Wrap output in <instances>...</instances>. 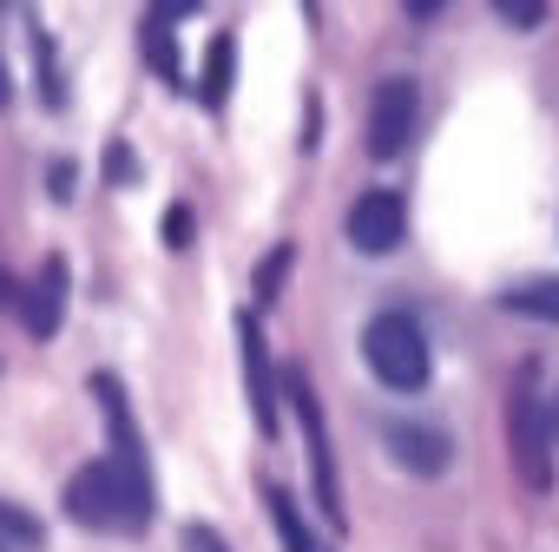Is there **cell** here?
Returning <instances> with one entry per match:
<instances>
[{
  "label": "cell",
  "instance_id": "cell-21",
  "mask_svg": "<svg viewBox=\"0 0 559 552\" xmlns=\"http://www.w3.org/2000/svg\"><path fill=\"white\" fill-rule=\"evenodd\" d=\"M552 421H559V401H552Z\"/></svg>",
  "mask_w": 559,
  "mask_h": 552
},
{
  "label": "cell",
  "instance_id": "cell-14",
  "mask_svg": "<svg viewBox=\"0 0 559 552\" xmlns=\"http://www.w3.org/2000/svg\"><path fill=\"white\" fill-rule=\"evenodd\" d=\"M493 14H500L507 27H520V34H533V27L546 21V0H493Z\"/></svg>",
  "mask_w": 559,
  "mask_h": 552
},
{
  "label": "cell",
  "instance_id": "cell-18",
  "mask_svg": "<svg viewBox=\"0 0 559 552\" xmlns=\"http://www.w3.org/2000/svg\"><path fill=\"white\" fill-rule=\"evenodd\" d=\"M14 297H21V290H14V276H8V269H0V310H8Z\"/></svg>",
  "mask_w": 559,
  "mask_h": 552
},
{
  "label": "cell",
  "instance_id": "cell-9",
  "mask_svg": "<svg viewBox=\"0 0 559 552\" xmlns=\"http://www.w3.org/2000/svg\"><path fill=\"white\" fill-rule=\"evenodd\" d=\"M237 343H243V388H250V415L263 434H276V388H270V356H263V329L257 316L237 323Z\"/></svg>",
  "mask_w": 559,
  "mask_h": 552
},
{
  "label": "cell",
  "instance_id": "cell-16",
  "mask_svg": "<svg viewBox=\"0 0 559 552\" xmlns=\"http://www.w3.org/2000/svg\"><path fill=\"white\" fill-rule=\"evenodd\" d=\"M165 237H171V250H185V237H191V217H185V211H171V217H165Z\"/></svg>",
  "mask_w": 559,
  "mask_h": 552
},
{
  "label": "cell",
  "instance_id": "cell-4",
  "mask_svg": "<svg viewBox=\"0 0 559 552\" xmlns=\"http://www.w3.org/2000/svg\"><path fill=\"white\" fill-rule=\"evenodd\" d=\"M507 434H513V467L533 493L552 487V454H546V401H533V388L520 382L507 401Z\"/></svg>",
  "mask_w": 559,
  "mask_h": 552
},
{
  "label": "cell",
  "instance_id": "cell-12",
  "mask_svg": "<svg viewBox=\"0 0 559 552\" xmlns=\"http://www.w3.org/2000/svg\"><path fill=\"white\" fill-rule=\"evenodd\" d=\"M230 73H237V47H230V34H217L211 53H204V106L211 112L230 99Z\"/></svg>",
  "mask_w": 559,
  "mask_h": 552
},
{
  "label": "cell",
  "instance_id": "cell-19",
  "mask_svg": "<svg viewBox=\"0 0 559 552\" xmlns=\"http://www.w3.org/2000/svg\"><path fill=\"white\" fill-rule=\"evenodd\" d=\"M14 99V80H8V60H0V106H8Z\"/></svg>",
  "mask_w": 559,
  "mask_h": 552
},
{
  "label": "cell",
  "instance_id": "cell-8",
  "mask_svg": "<svg viewBox=\"0 0 559 552\" xmlns=\"http://www.w3.org/2000/svg\"><path fill=\"white\" fill-rule=\"evenodd\" d=\"M382 441H389V454L408 467V473H421V480H435V473H448V434L441 428H428V421H389L382 428Z\"/></svg>",
  "mask_w": 559,
  "mask_h": 552
},
{
  "label": "cell",
  "instance_id": "cell-15",
  "mask_svg": "<svg viewBox=\"0 0 559 552\" xmlns=\"http://www.w3.org/2000/svg\"><path fill=\"white\" fill-rule=\"evenodd\" d=\"M185 552H230L211 526H185Z\"/></svg>",
  "mask_w": 559,
  "mask_h": 552
},
{
  "label": "cell",
  "instance_id": "cell-10",
  "mask_svg": "<svg viewBox=\"0 0 559 552\" xmlns=\"http://www.w3.org/2000/svg\"><path fill=\"white\" fill-rule=\"evenodd\" d=\"M513 316H533V323H559V276H539V284H513L500 297Z\"/></svg>",
  "mask_w": 559,
  "mask_h": 552
},
{
  "label": "cell",
  "instance_id": "cell-7",
  "mask_svg": "<svg viewBox=\"0 0 559 552\" xmlns=\"http://www.w3.org/2000/svg\"><path fill=\"white\" fill-rule=\"evenodd\" d=\"M67 290H73V276H67V263L60 256H47L40 263V276L21 290V323H27V336H60V323H67Z\"/></svg>",
  "mask_w": 559,
  "mask_h": 552
},
{
  "label": "cell",
  "instance_id": "cell-6",
  "mask_svg": "<svg viewBox=\"0 0 559 552\" xmlns=\"http://www.w3.org/2000/svg\"><path fill=\"white\" fill-rule=\"evenodd\" d=\"M290 395H297V421H304V441H310V480H317V506L323 519L343 526V487H336V460H330V434H323V408L310 395L304 375H290Z\"/></svg>",
  "mask_w": 559,
  "mask_h": 552
},
{
  "label": "cell",
  "instance_id": "cell-20",
  "mask_svg": "<svg viewBox=\"0 0 559 552\" xmlns=\"http://www.w3.org/2000/svg\"><path fill=\"white\" fill-rule=\"evenodd\" d=\"M178 8H185V0H158V21H171V14H178Z\"/></svg>",
  "mask_w": 559,
  "mask_h": 552
},
{
  "label": "cell",
  "instance_id": "cell-13",
  "mask_svg": "<svg viewBox=\"0 0 559 552\" xmlns=\"http://www.w3.org/2000/svg\"><path fill=\"white\" fill-rule=\"evenodd\" d=\"M284 276H290V243L263 256V269H257V303H276V284H284Z\"/></svg>",
  "mask_w": 559,
  "mask_h": 552
},
{
  "label": "cell",
  "instance_id": "cell-3",
  "mask_svg": "<svg viewBox=\"0 0 559 552\" xmlns=\"http://www.w3.org/2000/svg\"><path fill=\"white\" fill-rule=\"evenodd\" d=\"M415 119H421V93L415 80H382L376 99H369V158H402L408 139H415Z\"/></svg>",
  "mask_w": 559,
  "mask_h": 552
},
{
  "label": "cell",
  "instance_id": "cell-11",
  "mask_svg": "<svg viewBox=\"0 0 559 552\" xmlns=\"http://www.w3.org/2000/svg\"><path fill=\"white\" fill-rule=\"evenodd\" d=\"M270 526H276V539H284V552H323V545L310 539V526H304V513H297V500H290L284 487H270Z\"/></svg>",
  "mask_w": 559,
  "mask_h": 552
},
{
  "label": "cell",
  "instance_id": "cell-2",
  "mask_svg": "<svg viewBox=\"0 0 559 552\" xmlns=\"http://www.w3.org/2000/svg\"><path fill=\"white\" fill-rule=\"evenodd\" d=\"M362 362H369V375H376L382 388H395V395H415V388H428V375H435L428 336H421V323L402 316V310L369 316V329H362Z\"/></svg>",
  "mask_w": 559,
  "mask_h": 552
},
{
  "label": "cell",
  "instance_id": "cell-22",
  "mask_svg": "<svg viewBox=\"0 0 559 552\" xmlns=\"http://www.w3.org/2000/svg\"><path fill=\"white\" fill-rule=\"evenodd\" d=\"M0 552H14V545H0Z\"/></svg>",
  "mask_w": 559,
  "mask_h": 552
},
{
  "label": "cell",
  "instance_id": "cell-5",
  "mask_svg": "<svg viewBox=\"0 0 559 552\" xmlns=\"http://www.w3.org/2000/svg\"><path fill=\"white\" fill-rule=\"evenodd\" d=\"M402 237H408V204H402V191H362V197L349 204V243H356L362 256H389Z\"/></svg>",
  "mask_w": 559,
  "mask_h": 552
},
{
  "label": "cell",
  "instance_id": "cell-1",
  "mask_svg": "<svg viewBox=\"0 0 559 552\" xmlns=\"http://www.w3.org/2000/svg\"><path fill=\"white\" fill-rule=\"evenodd\" d=\"M60 506L86 532H145V519H152V480H132L106 454V460H93V467H80L67 480V500Z\"/></svg>",
  "mask_w": 559,
  "mask_h": 552
},
{
  "label": "cell",
  "instance_id": "cell-17",
  "mask_svg": "<svg viewBox=\"0 0 559 552\" xmlns=\"http://www.w3.org/2000/svg\"><path fill=\"white\" fill-rule=\"evenodd\" d=\"M402 8H408V14H415V21H435V14H441V8H448V0H402Z\"/></svg>",
  "mask_w": 559,
  "mask_h": 552
}]
</instances>
